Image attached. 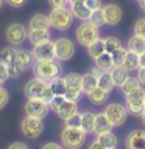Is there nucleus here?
Here are the masks:
<instances>
[{
    "instance_id": "1",
    "label": "nucleus",
    "mask_w": 145,
    "mask_h": 149,
    "mask_svg": "<svg viewBox=\"0 0 145 149\" xmlns=\"http://www.w3.org/2000/svg\"><path fill=\"white\" fill-rule=\"evenodd\" d=\"M63 72L59 61L56 59H42V61H34L33 64V74L44 81H51L53 78L59 76Z\"/></svg>"
},
{
    "instance_id": "2",
    "label": "nucleus",
    "mask_w": 145,
    "mask_h": 149,
    "mask_svg": "<svg viewBox=\"0 0 145 149\" xmlns=\"http://www.w3.org/2000/svg\"><path fill=\"white\" fill-rule=\"evenodd\" d=\"M61 143L64 148L69 149H80L86 144L87 134L84 132L81 127H70V126H64L59 134Z\"/></svg>"
},
{
    "instance_id": "3",
    "label": "nucleus",
    "mask_w": 145,
    "mask_h": 149,
    "mask_svg": "<svg viewBox=\"0 0 145 149\" xmlns=\"http://www.w3.org/2000/svg\"><path fill=\"white\" fill-rule=\"evenodd\" d=\"M49 19L51 28H55L58 31H67L73 25L75 17L70 11V8L64 6V8H53L49 14Z\"/></svg>"
},
{
    "instance_id": "4",
    "label": "nucleus",
    "mask_w": 145,
    "mask_h": 149,
    "mask_svg": "<svg viewBox=\"0 0 145 149\" xmlns=\"http://www.w3.org/2000/svg\"><path fill=\"white\" fill-rule=\"evenodd\" d=\"M100 37V28L95 26L94 23H91L89 20H83L75 30V39L81 47H87L95 42Z\"/></svg>"
},
{
    "instance_id": "5",
    "label": "nucleus",
    "mask_w": 145,
    "mask_h": 149,
    "mask_svg": "<svg viewBox=\"0 0 145 149\" xmlns=\"http://www.w3.org/2000/svg\"><path fill=\"white\" fill-rule=\"evenodd\" d=\"M125 106L128 113L133 116H140L145 110V88L144 86L137 87L134 92L125 95Z\"/></svg>"
},
{
    "instance_id": "6",
    "label": "nucleus",
    "mask_w": 145,
    "mask_h": 149,
    "mask_svg": "<svg viewBox=\"0 0 145 149\" xmlns=\"http://www.w3.org/2000/svg\"><path fill=\"white\" fill-rule=\"evenodd\" d=\"M20 132L25 138H30V140L39 138L42 132H44V121H42V118L27 115L20 121Z\"/></svg>"
},
{
    "instance_id": "7",
    "label": "nucleus",
    "mask_w": 145,
    "mask_h": 149,
    "mask_svg": "<svg viewBox=\"0 0 145 149\" xmlns=\"http://www.w3.org/2000/svg\"><path fill=\"white\" fill-rule=\"evenodd\" d=\"M103 112L106 113V116L109 118V121L112 123L114 127L123 126L126 123V120H128V115H130L126 106L122 104V102H109Z\"/></svg>"
},
{
    "instance_id": "8",
    "label": "nucleus",
    "mask_w": 145,
    "mask_h": 149,
    "mask_svg": "<svg viewBox=\"0 0 145 149\" xmlns=\"http://www.w3.org/2000/svg\"><path fill=\"white\" fill-rule=\"evenodd\" d=\"M5 37H6V40L9 42V45L20 47L28 37V30L25 28V25H22V23H19V22L9 23L6 26V30H5Z\"/></svg>"
},
{
    "instance_id": "9",
    "label": "nucleus",
    "mask_w": 145,
    "mask_h": 149,
    "mask_svg": "<svg viewBox=\"0 0 145 149\" xmlns=\"http://www.w3.org/2000/svg\"><path fill=\"white\" fill-rule=\"evenodd\" d=\"M23 109H25V115L44 120L47 113L50 112V104L47 101H44L42 98H28Z\"/></svg>"
},
{
    "instance_id": "10",
    "label": "nucleus",
    "mask_w": 145,
    "mask_h": 149,
    "mask_svg": "<svg viewBox=\"0 0 145 149\" xmlns=\"http://www.w3.org/2000/svg\"><path fill=\"white\" fill-rule=\"evenodd\" d=\"M55 53H56V61L65 62L70 61L75 54V44L69 37H59L55 40Z\"/></svg>"
},
{
    "instance_id": "11",
    "label": "nucleus",
    "mask_w": 145,
    "mask_h": 149,
    "mask_svg": "<svg viewBox=\"0 0 145 149\" xmlns=\"http://www.w3.org/2000/svg\"><path fill=\"white\" fill-rule=\"evenodd\" d=\"M103 9V17H105V25L108 26H115L119 25L122 17H123V11L119 5L115 3H106L101 6Z\"/></svg>"
},
{
    "instance_id": "12",
    "label": "nucleus",
    "mask_w": 145,
    "mask_h": 149,
    "mask_svg": "<svg viewBox=\"0 0 145 149\" xmlns=\"http://www.w3.org/2000/svg\"><path fill=\"white\" fill-rule=\"evenodd\" d=\"M47 86H49V82H47V81L34 76V78H31L30 81L25 84V87H23V93H25L27 98H42Z\"/></svg>"
},
{
    "instance_id": "13",
    "label": "nucleus",
    "mask_w": 145,
    "mask_h": 149,
    "mask_svg": "<svg viewBox=\"0 0 145 149\" xmlns=\"http://www.w3.org/2000/svg\"><path fill=\"white\" fill-rule=\"evenodd\" d=\"M31 54L34 61H42V59H56V53H55V42L51 40H45L42 44L33 45Z\"/></svg>"
},
{
    "instance_id": "14",
    "label": "nucleus",
    "mask_w": 145,
    "mask_h": 149,
    "mask_svg": "<svg viewBox=\"0 0 145 149\" xmlns=\"http://www.w3.org/2000/svg\"><path fill=\"white\" fill-rule=\"evenodd\" d=\"M126 149H145V129H134L125 138Z\"/></svg>"
},
{
    "instance_id": "15",
    "label": "nucleus",
    "mask_w": 145,
    "mask_h": 149,
    "mask_svg": "<svg viewBox=\"0 0 145 149\" xmlns=\"http://www.w3.org/2000/svg\"><path fill=\"white\" fill-rule=\"evenodd\" d=\"M50 19L42 13H34L28 19V30H50Z\"/></svg>"
},
{
    "instance_id": "16",
    "label": "nucleus",
    "mask_w": 145,
    "mask_h": 149,
    "mask_svg": "<svg viewBox=\"0 0 145 149\" xmlns=\"http://www.w3.org/2000/svg\"><path fill=\"white\" fill-rule=\"evenodd\" d=\"M86 95H87V100H89L91 104H94V106H103V104H106L108 96H109V92L105 90V88H101L100 86H97V87H94L91 92H87Z\"/></svg>"
},
{
    "instance_id": "17",
    "label": "nucleus",
    "mask_w": 145,
    "mask_h": 149,
    "mask_svg": "<svg viewBox=\"0 0 145 149\" xmlns=\"http://www.w3.org/2000/svg\"><path fill=\"white\" fill-rule=\"evenodd\" d=\"M98 73H100V70L92 68V70H89V72H86L83 74V81H81V90H83V93L91 92L94 87L98 86Z\"/></svg>"
},
{
    "instance_id": "18",
    "label": "nucleus",
    "mask_w": 145,
    "mask_h": 149,
    "mask_svg": "<svg viewBox=\"0 0 145 149\" xmlns=\"http://www.w3.org/2000/svg\"><path fill=\"white\" fill-rule=\"evenodd\" d=\"M16 64L20 67L22 72H25L28 68H33L34 58H33L31 51H27V50H22V48L16 50Z\"/></svg>"
},
{
    "instance_id": "19",
    "label": "nucleus",
    "mask_w": 145,
    "mask_h": 149,
    "mask_svg": "<svg viewBox=\"0 0 145 149\" xmlns=\"http://www.w3.org/2000/svg\"><path fill=\"white\" fill-rule=\"evenodd\" d=\"M112 123L109 121V118L106 116L105 112H100V113H95V124H94V132L97 135L100 134H105V132H109L112 130Z\"/></svg>"
},
{
    "instance_id": "20",
    "label": "nucleus",
    "mask_w": 145,
    "mask_h": 149,
    "mask_svg": "<svg viewBox=\"0 0 145 149\" xmlns=\"http://www.w3.org/2000/svg\"><path fill=\"white\" fill-rule=\"evenodd\" d=\"M94 65H95V68L100 70V72H111L115 64H114V59H112V54L105 51V53H101L98 58L94 59Z\"/></svg>"
},
{
    "instance_id": "21",
    "label": "nucleus",
    "mask_w": 145,
    "mask_h": 149,
    "mask_svg": "<svg viewBox=\"0 0 145 149\" xmlns=\"http://www.w3.org/2000/svg\"><path fill=\"white\" fill-rule=\"evenodd\" d=\"M97 141L101 149H114L119 144V138H117V135L112 130H109V132L97 135Z\"/></svg>"
},
{
    "instance_id": "22",
    "label": "nucleus",
    "mask_w": 145,
    "mask_h": 149,
    "mask_svg": "<svg viewBox=\"0 0 145 149\" xmlns=\"http://www.w3.org/2000/svg\"><path fill=\"white\" fill-rule=\"evenodd\" d=\"M69 8L70 11H72L73 17L78 19V20H89V17H91V9L87 8L86 3H69Z\"/></svg>"
},
{
    "instance_id": "23",
    "label": "nucleus",
    "mask_w": 145,
    "mask_h": 149,
    "mask_svg": "<svg viewBox=\"0 0 145 149\" xmlns=\"http://www.w3.org/2000/svg\"><path fill=\"white\" fill-rule=\"evenodd\" d=\"M77 112H78V102L65 100L63 104H61L59 109L56 110V115H58L61 120H67L69 116H72L73 113H77Z\"/></svg>"
},
{
    "instance_id": "24",
    "label": "nucleus",
    "mask_w": 145,
    "mask_h": 149,
    "mask_svg": "<svg viewBox=\"0 0 145 149\" xmlns=\"http://www.w3.org/2000/svg\"><path fill=\"white\" fill-rule=\"evenodd\" d=\"M50 30H28L27 39L31 42V45H37L45 40H50Z\"/></svg>"
},
{
    "instance_id": "25",
    "label": "nucleus",
    "mask_w": 145,
    "mask_h": 149,
    "mask_svg": "<svg viewBox=\"0 0 145 149\" xmlns=\"http://www.w3.org/2000/svg\"><path fill=\"white\" fill-rule=\"evenodd\" d=\"M111 74H112V79H114L115 87H120L130 78V70H126L123 65H114L111 70Z\"/></svg>"
},
{
    "instance_id": "26",
    "label": "nucleus",
    "mask_w": 145,
    "mask_h": 149,
    "mask_svg": "<svg viewBox=\"0 0 145 149\" xmlns=\"http://www.w3.org/2000/svg\"><path fill=\"white\" fill-rule=\"evenodd\" d=\"M123 67L126 70L131 72H137V68L140 67V62H139V53L136 51H131V50H126V54H125V61H123Z\"/></svg>"
},
{
    "instance_id": "27",
    "label": "nucleus",
    "mask_w": 145,
    "mask_h": 149,
    "mask_svg": "<svg viewBox=\"0 0 145 149\" xmlns=\"http://www.w3.org/2000/svg\"><path fill=\"white\" fill-rule=\"evenodd\" d=\"M126 50H131V51H136V53H144L145 51V39L140 37L137 34H133L126 42Z\"/></svg>"
},
{
    "instance_id": "28",
    "label": "nucleus",
    "mask_w": 145,
    "mask_h": 149,
    "mask_svg": "<svg viewBox=\"0 0 145 149\" xmlns=\"http://www.w3.org/2000/svg\"><path fill=\"white\" fill-rule=\"evenodd\" d=\"M94 124H95V113L92 112H83L81 113V129L86 134H92L94 132Z\"/></svg>"
},
{
    "instance_id": "29",
    "label": "nucleus",
    "mask_w": 145,
    "mask_h": 149,
    "mask_svg": "<svg viewBox=\"0 0 145 149\" xmlns=\"http://www.w3.org/2000/svg\"><path fill=\"white\" fill-rule=\"evenodd\" d=\"M101 53H105V39L98 37L95 42H92V44L87 47V54L91 56V59H95Z\"/></svg>"
},
{
    "instance_id": "30",
    "label": "nucleus",
    "mask_w": 145,
    "mask_h": 149,
    "mask_svg": "<svg viewBox=\"0 0 145 149\" xmlns=\"http://www.w3.org/2000/svg\"><path fill=\"white\" fill-rule=\"evenodd\" d=\"M98 86L101 88H105V90H108V92H111L112 88L115 87L111 72H100L98 73Z\"/></svg>"
},
{
    "instance_id": "31",
    "label": "nucleus",
    "mask_w": 145,
    "mask_h": 149,
    "mask_svg": "<svg viewBox=\"0 0 145 149\" xmlns=\"http://www.w3.org/2000/svg\"><path fill=\"white\" fill-rule=\"evenodd\" d=\"M50 87H51V92H53V95H64L65 90H67V86H65V79L61 76H56L53 78L51 81H49Z\"/></svg>"
},
{
    "instance_id": "32",
    "label": "nucleus",
    "mask_w": 145,
    "mask_h": 149,
    "mask_svg": "<svg viewBox=\"0 0 145 149\" xmlns=\"http://www.w3.org/2000/svg\"><path fill=\"white\" fill-rule=\"evenodd\" d=\"M65 79V86H67V88H78V90H81V81H83V74L80 73H69L64 76Z\"/></svg>"
},
{
    "instance_id": "33",
    "label": "nucleus",
    "mask_w": 145,
    "mask_h": 149,
    "mask_svg": "<svg viewBox=\"0 0 145 149\" xmlns=\"http://www.w3.org/2000/svg\"><path fill=\"white\" fill-rule=\"evenodd\" d=\"M0 61H2L3 64H13L16 62V48L11 45V47H5V48L0 50Z\"/></svg>"
},
{
    "instance_id": "34",
    "label": "nucleus",
    "mask_w": 145,
    "mask_h": 149,
    "mask_svg": "<svg viewBox=\"0 0 145 149\" xmlns=\"http://www.w3.org/2000/svg\"><path fill=\"white\" fill-rule=\"evenodd\" d=\"M122 47V40L119 39V37L115 36H108L105 37V51H108V53H114L115 50H119Z\"/></svg>"
},
{
    "instance_id": "35",
    "label": "nucleus",
    "mask_w": 145,
    "mask_h": 149,
    "mask_svg": "<svg viewBox=\"0 0 145 149\" xmlns=\"http://www.w3.org/2000/svg\"><path fill=\"white\" fill-rule=\"evenodd\" d=\"M137 87H140V82L137 81V78H131V76H130V78L120 86V92L123 93V95H128V93L134 92Z\"/></svg>"
},
{
    "instance_id": "36",
    "label": "nucleus",
    "mask_w": 145,
    "mask_h": 149,
    "mask_svg": "<svg viewBox=\"0 0 145 149\" xmlns=\"http://www.w3.org/2000/svg\"><path fill=\"white\" fill-rule=\"evenodd\" d=\"M89 22L94 23L95 26H103L105 25V17H103V9L98 8V9H94L91 13V17H89Z\"/></svg>"
},
{
    "instance_id": "37",
    "label": "nucleus",
    "mask_w": 145,
    "mask_h": 149,
    "mask_svg": "<svg viewBox=\"0 0 145 149\" xmlns=\"http://www.w3.org/2000/svg\"><path fill=\"white\" fill-rule=\"evenodd\" d=\"M133 34H137L140 37L145 39V17H140L134 22V26H133Z\"/></svg>"
},
{
    "instance_id": "38",
    "label": "nucleus",
    "mask_w": 145,
    "mask_h": 149,
    "mask_svg": "<svg viewBox=\"0 0 145 149\" xmlns=\"http://www.w3.org/2000/svg\"><path fill=\"white\" fill-rule=\"evenodd\" d=\"M65 126H70V127H81V113L77 112L72 116H69L67 120H64Z\"/></svg>"
},
{
    "instance_id": "39",
    "label": "nucleus",
    "mask_w": 145,
    "mask_h": 149,
    "mask_svg": "<svg viewBox=\"0 0 145 149\" xmlns=\"http://www.w3.org/2000/svg\"><path fill=\"white\" fill-rule=\"evenodd\" d=\"M125 54H126V48H123V47H120L119 50H115L114 53H112V59H114V64H115V65H123Z\"/></svg>"
},
{
    "instance_id": "40",
    "label": "nucleus",
    "mask_w": 145,
    "mask_h": 149,
    "mask_svg": "<svg viewBox=\"0 0 145 149\" xmlns=\"http://www.w3.org/2000/svg\"><path fill=\"white\" fill-rule=\"evenodd\" d=\"M81 93H83V90H78V88H67V90H65V93H64V96H65V100H69V101L78 102L80 96H81Z\"/></svg>"
},
{
    "instance_id": "41",
    "label": "nucleus",
    "mask_w": 145,
    "mask_h": 149,
    "mask_svg": "<svg viewBox=\"0 0 145 149\" xmlns=\"http://www.w3.org/2000/svg\"><path fill=\"white\" fill-rule=\"evenodd\" d=\"M64 101H65V96H64V95H55V96L50 100V102H49V104H50V109L53 110V112H56Z\"/></svg>"
},
{
    "instance_id": "42",
    "label": "nucleus",
    "mask_w": 145,
    "mask_h": 149,
    "mask_svg": "<svg viewBox=\"0 0 145 149\" xmlns=\"http://www.w3.org/2000/svg\"><path fill=\"white\" fill-rule=\"evenodd\" d=\"M8 101H9V92L5 87L0 86V110L5 109V106L8 104Z\"/></svg>"
},
{
    "instance_id": "43",
    "label": "nucleus",
    "mask_w": 145,
    "mask_h": 149,
    "mask_svg": "<svg viewBox=\"0 0 145 149\" xmlns=\"http://www.w3.org/2000/svg\"><path fill=\"white\" fill-rule=\"evenodd\" d=\"M6 67H8V74H9V78H19V76H20L22 70H20V67H19L16 62L9 64V65H6Z\"/></svg>"
},
{
    "instance_id": "44",
    "label": "nucleus",
    "mask_w": 145,
    "mask_h": 149,
    "mask_svg": "<svg viewBox=\"0 0 145 149\" xmlns=\"http://www.w3.org/2000/svg\"><path fill=\"white\" fill-rule=\"evenodd\" d=\"M47 2H49L51 9L53 8H64L69 5V0H47Z\"/></svg>"
},
{
    "instance_id": "45",
    "label": "nucleus",
    "mask_w": 145,
    "mask_h": 149,
    "mask_svg": "<svg viewBox=\"0 0 145 149\" xmlns=\"http://www.w3.org/2000/svg\"><path fill=\"white\" fill-rule=\"evenodd\" d=\"M8 78H9V74H8V67H6V64H3L2 61H0V82L3 84Z\"/></svg>"
},
{
    "instance_id": "46",
    "label": "nucleus",
    "mask_w": 145,
    "mask_h": 149,
    "mask_svg": "<svg viewBox=\"0 0 145 149\" xmlns=\"http://www.w3.org/2000/svg\"><path fill=\"white\" fill-rule=\"evenodd\" d=\"M84 3L87 5V8L91 9V11H94V9H98V8L103 6V0H86Z\"/></svg>"
},
{
    "instance_id": "47",
    "label": "nucleus",
    "mask_w": 145,
    "mask_h": 149,
    "mask_svg": "<svg viewBox=\"0 0 145 149\" xmlns=\"http://www.w3.org/2000/svg\"><path fill=\"white\" fill-rule=\"evenodd\" d=\"M136 78H137V81L140 82V86H145V67H139L137 68Z\"/></svg>"
},
{
    "instance_id": "48",
    "label": "nucleus",
    "mask_w": 145,
    "mask_h": 149,
    "mask_svg": "<svg viewBox=\"0 0 145 149\" xmlns=\"http://www.w3.org/2000/svg\"><path fill=\"white\" fill-rule=\"evenodd\" d=\"M11 8H22L23 5L27 3V0H5Z\"/></svg>"
},
{
    "instance_id": "49",
    "label": "nucleus",
    "mask_w": 145,
    "mask_h": 149,
    "mask_svg": "<svg viewBox=\"0 0 145 149\" xmlns=\"http://www.w3.org/2000/svg\"><path fill=\"white\" fill-rule=\"evenodd\" d=\"M8 149H28V144L23 141H14L8 144Z\"/></svg>"
},
{
    "instance_id": "50",
    "label": "nucleus",
    "mask_w": 145,
    "mask_h": 149,
    "mask_svg": "<svg viewBox=\"0 0 145 149\" xmlns=\"http://www.w3.org/2000/svg\"><path fill=\"white\" fill-rule=\"evenodd\" d=\"M44 149H61L63 148V143H53V141H49L45 144H42Z\"/></svg>"
},
{
    "instance_id": "51",
    "label": "nucleus",
    "mask_w": 145,
    "mask_h": 149,
    "mask_svg": "<svg viewBox=\"0 0 145 149\" xmlns=\"http://www.w3.org/2000/svg\"><path fill=\"white\" fill-rule=\"evenodd\" d=\"M139 62H140V67H145V51L139 54Z\"/></svg>"
},
{
    "instance_id": "52",
    "label": "nucleus",
    "mask_w": 145,
    "mask_h": 149,
    "mask_svg": "<svg viewBox=\"0 0 145 149\" xmlns=\"http://www.w3.org/2000/svg\"><path fill=\"white\" fill-rule=\"evenodd\" d=\"M137 3H139L140 9H144V11H145V0H137Z\"/></svg>"
},
{
    "instance_id": "53",
    "label": "nucleus",
    "mask_w": 145,
    "mask_h": 149,
    "mask_svg": "<svg viewBox=\"0 0 145 149\" xmlns=\"http://www.w3.org/2000/svg\"><path fill=\"white\" fill-rule=\"evenodd\" d=\"M86 0H69V3H84Z\"/></svg>"
},
{
    "instance_id": "54",
    "label": "nucleus",
    "mask_w": 145,
    "mask_h": 149,
    "mask_svg": "<svg viewBox=\"0 0 145 149\" xmlns=\"http://www.w3.org/2000/svg\"><path fill=\"white\" fill-rule=\"evenodd\" d=\"M140 120H142V124H144V127H145V110H144V113L140 115Z\"/></svg>"
},
{
    "instance_id": "55",
    "label": "nucleus",
    "mask_w": 145,
    "mask_h": 149,
    "mask_svg": "<svg viewBox=\"0 0 145 149\" xmlns=\"http://www.w3.org/2000/svg\"><path fill=\"white\" fill-rule=\"evenodd\" d=\"M3 2L5 0H0V9H2V6H3Z\"/></svg>"
},
{
    "instance_id": "56",
    "label": "nucleus",
    "mask_w": 145,
    "mask_h": 149,
    "mask_svg": "<svg viewBox=\"0 0 145 149\" xmlns=\"http://www.w3.org/2000/svg\"><path fill=\"white\" fill-rule=\"evenodd\" d=\"M0 86H2V82H0Z\"/></svg>"
}]
</instances>
